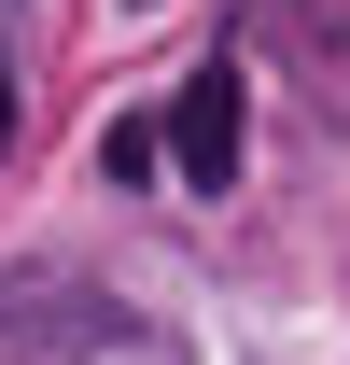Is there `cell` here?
Listing matches in <instances>:
<instances>
[{
	"instance_id": "6da1fadb",
	"label": "cell",
	"mask_w": 350,
	"mask_h": 365,
	"mask_svg": "<svg viewBox=\"0 0 350 365\" xmlns=\"http://www.w3.org/2000/svg\"><path fill=\"white\" fill-rule=\"evenodd\" d=\"M238 140H253V113H238V71H196V85H182V113H169V155H182V182H196V197H224V182H238Z\"/></svg>"
},
{
	"instance_id": "7a4b0ae2",
	"label": "cell",
	"mask_w": 350,
	"mask_h": 365,
	"mask_svg": "<svg viewBox=\"0 0 350 365\" xmlns=\"http://www.w3.org/2000/svg\"><path fill=\"white\" fill-rule=\"evenodd\" d=\"M266 43L308 56V71H322V98H336V71H350V14H336V0H266Z\"/></svg>"
},
{
	"instance_id": "3957f363",
	"label": "cell",
	"mask_w": 350,
	"mask_h": 365,
	"mask_svg": "<svg viewBox=\"0 0 350 365\" xmlns=\"http://www.w3.org/2000/svg\"><path fill=\"white\" fill-rule=\"evenodd\" d=\"M98 169H112V182H154V169H169V127H154V113H112V127H98Z\"/></svg>"
},
{
	"instance_id": "277c9868",
	"label": "cell",
	"mask_w": 350,
	"mask_h": 365,
	"mask_svg": "<svg viewBox=\"0 0 350 365\" xmlns=\"http://www.w3.org/2000/svg\"><path fill=\"white\" fill-rule=\"evenodd\" d=\"M0 155H14V85H0Z\"/></svg>"
}]
</instances>
